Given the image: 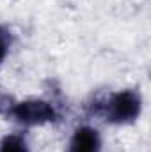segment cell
I'll return each mask as SVG.
<instances>
[{
    "label": "cell",
    "instance_id": "6da1fadb",
    "mask_svg": "<svg viewBox=\"0 0 151 152\" xmlns=\"http://www.w3.org/2000/svg\"><path fill=\"white\" fill-rule=\"evenodd\" d=\"M103 113L107 120L114 124H126L135 120L141 113V96L139 92L128 88L112 94L109 101L103 104Z\"/></svg>",
    "mask_w": 151,
    "mask_h": 152
},
{
    "label": "cell",
    "instance_id": "7a4b0ae2",
    "mask_svg": "<svg viewBox=\"0 0 151 152\" xmlns=\"http://www.w3.org/2000/svg\"><path fill=\"white\" fill-rule=\"evenodd\" d=\"M9 115H13L18 122L27 124V126H38V124L55 120L53 106L41 99H29L23 103H16L11 106Z\"/></svg>",
    "mask_w": 151,
    "mask_h": 152
},
{
    "label": "cell",
    "instance_id": "3957f363",
    "mask_svg": "<svg viewBox=\"0 0 151 152\" xmlns=\"http://www.w3.org/2000/svg\"><path fill=\"white\" fill-rule=\"evenodd\" d=\"M101 140L96 129L78 127L70 142V152H100Z\"/></svg>",
    "mask_w": 151,
    "mask_h": 152
},
{
    "label": "cell",
    "instance_id": "277c9868",
    "mask_svg": "<svg viewBox=\"0 0 151 152\" xmlns=\"http://www.w3.org/2000/svg\"><path fill=\"white\" fill-rule=\"evenodd\" d=\"M0 152H29V147L23 136L9 134L0 142Z\"/></svg>",
    "mask_w": 151,
    "mask_h": 152
},
{
    "label": "cell",
    "instance_id": "5b68a950",
    "mask_svg": "<svg viewBox=\"0 0 151 152\" xmlns=\"http://www.w3.org/2000/svg\"><path fill=\"white\" fill-rule=\"evenodd\" d=\"M9 44H11V36L5 28H0V62L5 58L7 55V50H9Z\"/></svg>",
    "mask_w": 151,
    "mask_h": 152
}]
</instances>
